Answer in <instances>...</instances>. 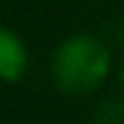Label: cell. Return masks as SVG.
Masks as SVG:
<instances>
[{
	"label": "cell",
	"mask_w": 124,
	"mask_h": 124,
	"mask_svg": "<svg viewBox=\"0 0 124 124\" xmlns=\"http://www.w3.org/2000/svg\"><path fill=\"white\" fill-rule=\"evenodd\" d=\"M97 124H124V105L116 100H105L97 111Z\"/></svg>",
	"instance_id": "obj_3"
},
{
	"label": "cell",
	"mask_w": 124,
	"mask_h": 124,
	"mask_svg": "<svg viewBox=\"0 0 124 124\" xmlns=\"http://www.w3.org/2000/svg\"><path fill=\"white\" fill-rule=\"evenodd\" d=\"M121 86H124V65H121Z\"/></svg>",
	"instance_id": "obj_4"
},
{
	"label": "cell",
	"mask_w": 124,
	"mask_h": 124,
	"mask_svg": "<svg viewBox=\"0 0 124 124\" xmlns=\"http://www.w3.org/2000/svg\"><path fill=\"white\" fill-rule=\"evenodd\" d=\"M54 81L68 94H84L102 84L108 73V49L89 35L65 40L54 54Z\"/></svg>",
	"instance_id": "obj_1"
},
{
	"label": "cell",
	"mask_w": 124,
	"mask_h": 124,
	"mask_svg": "<svg viewBox=\"0 0 124 124\" xmlns=\"http://www.w3.org/2000/svg\"><path fill=\"white\" fill-rule=\"evenodd\" d=\"M24 46L19 43V38H14L8 30H0V78L14 81L24 73Z\"/></svg>",
	"instance_id": "obj_2"
}]
</instances>
